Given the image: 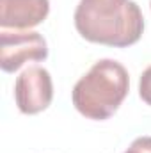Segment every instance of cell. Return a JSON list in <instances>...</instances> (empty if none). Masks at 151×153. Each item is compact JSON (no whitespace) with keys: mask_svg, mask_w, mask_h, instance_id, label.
Wrapping results in <instances>:
<instances>
[{"mask_svg":"<svg viewBox=\"0 0 151 153\" xmlns=\"http://www.w3.org/2000/svg\"><path fill=\"white\" fill-rule=\"evenodd\" d=\"M75 27L91 43L126 48L141 39L144 16L133 0H80Z\"/></svg>","mask_w":151,"mask_h":153,"instance_id":"1","label":"cell"},{"mask_svg":"<svg viewBox=\"0 0 151 153\" xmlns=\"http://www.w3.org/2000/svg\"><path fill=\"white\" fill-rule=\"evenodd\" d=\"M128 89L126 68L114 59H101L75 84L71 100L75 109L87 119L103 121L119 109Z\"/></svg>","mask_w":151,"mask_h":153,"instance_id":"2","label":"cell"},{"mask_svg":"<svg viewBox=\"0 0 151 153\" xmlns=\"http://www.w3.org/2000/svg\"><path fill=\"white\" fill-rule=\"evenodd\" d=\"M46 57L48 45L39 32L0 30V68L5 73H14L25 62H39Z\"/></svg>","mask_w":151,"mask_h":153,"instance_id":"3","label":"cell"},{"mask_svg":"<svg viewBox=\"0 0 151 153\" xmlns=\"http://www.w3.org/2000/svg\"><path fill=\"white\" fill-rule=\"evenodd\" d=\"M53 82L48 70L41 66H30L16 78L14 100L23 114H39L52 103Z\"/></svg>","mask_w":151,"mask_h":153,"instance_id":"4","label":"cell"},{"mask_svg":"<svg viewBox=\"0 0 151 153\" xmlns=\"http://www.w3.org/2000/svg\"><path fill=\"white\" fill-rule=\"evenodd\" d=\"M48 0H0V27L27 30L46 20Z\"/></svg>","mask_w":151,"mask_h":153,"instance_id":"5","label":"cell"},{"mask_svg":"<svg viewBox=\"0 0 151 153\" xmlns=\"http://www.w3.org/2000/svg\"><path fill=\"white\" fill-rule=\"evenodd\" d=\"M139 94L141 98L151 105V66H148L142 75H141V80H139Z\"/></svg>","mask_w":151,"mask_h":153,"instance_id":"6","label":"cell"},{"mask_svg":"<svg viewBox=\"0 0 151 153\" xmlns=\"http://www.w3.org/2000/svg\"><path fill=\"white\" fill-rule=\"evenodd\" d=\"M124 153H151V137L150 135L137 137Z\"/></svg>","mask_w":151,"mask_h":153,"instance_id":"7","label":"cell"},{"mask_svg":"<svg viewBox=\"0 0 151 153\" xmlns=\"http://www.w3.org/2000/svg\"><path fill=\"white\" fill-rule=\"evenodd\" d=\"M150 7H151V2H150Z\"/></svg>","mask_w":151,"mask_h":153,"instance_id":"8","label":"cell"}]
</instances>
